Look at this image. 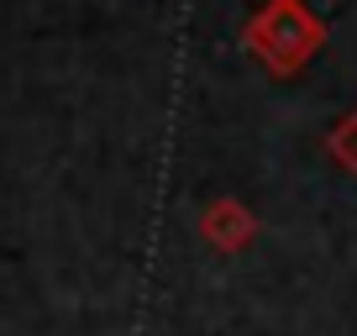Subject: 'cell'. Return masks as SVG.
<instances>
[{"label": "cell", "instance_id": "2", "mask_svg": "<svg viewBox=\"0 0 357 336\" xmlns=\"http://www.w3.org/2000/svg\"><path fill=\"white\" fill-rule=\"evenodd\" d=\"M257 231H263L257 211H252L247 200H236V194H215V200L200 211V242L215 247L221 258H236V252H247V247L257 242Z\"/></svg>", "mask_w": 357, "mask_h": 336}, {"label": "cell", "instance_id": "3", "mask_svg": "<svg viewBox=\"0 0 357 336\" xmlns=\"http://www.w3.org/2000/svg\"><path fill=\"white\" fill-rule=\"evenodd\" d=\"M326 158H331L342 174H357V111H342L326 132Z\"/></svg>", "mask_w": 357, "mask_h": 336}, {"label": "cell", "instance_id": "1", "mask_svg": "<svg viewBox=\"0 0 357 336\" xmlns=\"http://www.w3.org/2000/svg\"><path fill=\"white\" fill-rule=\"evenodd\" d=\"M326 22L305 6V0H263L242 22V47L268 68L273 79H294L315 63L326 47Z\"/></svg>", "mask_w": 357, "mask_h": 336}]
</instances>
